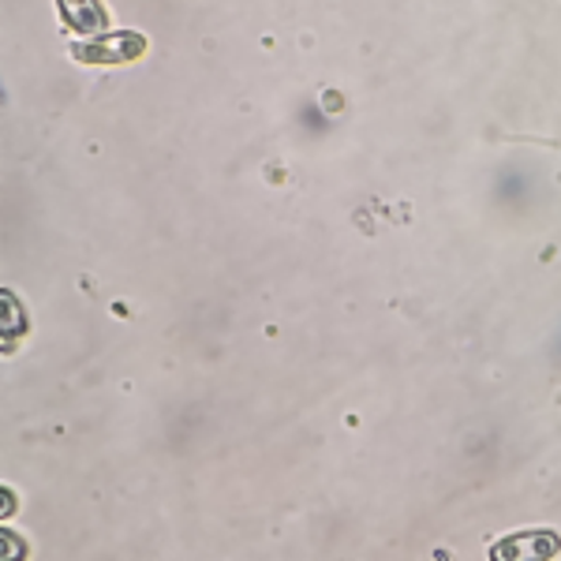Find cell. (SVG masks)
I'll list each match as a JSON object with an SVG mask.
<instances>
[{"label": "cell", "mask_w": 561, "mask_h": 561, "mask_svg": "<svg viewBox=\"0 0 561 561\" xmlns=\"http://www.w3.org/2000/svg\"><path fill=\"white\" fill-rule=\"evenodd\" d=\"M79 60L87 65H124V60H135L139 53H147V38L142 34H128V31H116L113 38L102 34V42H90V45H76Z\"/></svg>", "instance_id": "cell-2"}, {"label": "cell", "mask_w": 561, "mask_h": 561, "mask_svg": "<svg viewBox=\"0 0 561 561\" xmlns=\"http://www.w3.org/2000/svg\"><path fill=\"white\" fill-rule=\"evenodd\" d=\"M60 15L79 34H108V12L102 0H57Z\"/></svg>", "instance_id": "cell-3"}, {"label": "cell", "mask_w": 561, "mask_h": 561, "mask_svg": "<svg viewBox=\"0 0 561 561\" xmlns=\"http://www.w3.org/2000/svg\"><path fill=\"white\" fill-rule=\"evenodd\" d=\"M558 554H561V536L550 528L517 531V536H505L502 542L491 547L494 561H550Z\"/></svg>", "instance_id": "cell-1"}]
</instances>
